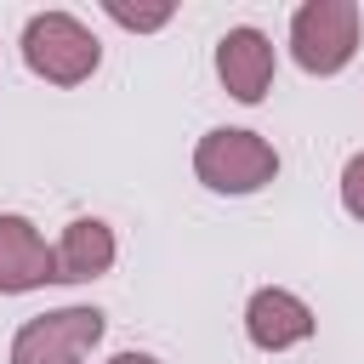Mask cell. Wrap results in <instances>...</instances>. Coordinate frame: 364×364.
<instances>
[{
    "instance_id": "obj_1",
    "label": "cell",
    "mask_w": 364,
    "mask_h": 364,
    "mask_svg": "<svg viewBox=\"0 0 364 364\" xmlns=\"http://www.w3.org/2000/svg\"><path fill=\"white\" fill-rule=\"evenodd\" d=\"M97 57H102L97 34H91L80 17H68V11H40V17H28V28H23V63H28L40 80H51V85H80V80H91Z\"/></svg>"
},
{
    "instance_id": "obj_8",
    "label": "cell",
    "mask_w": 364,
    "mask_h": 364,
    "mask_svg": "<svg viewBox=\"0 0 364 364\" xmlns=\"http://www.w3.org/2000/svg\"><path fill=\"white\" fill-rule=\"evenodd\" d=\"M108 267H114V233H108V222H97V216L68 222L63 239H57V284H85V279H97Z\"/></svg>"
},
{
    "instance_id": "obj_11",
    "label": "cell",
    "mask_w": 364,
    "mask_h": 364,
    "mask_svg": "<svg viewBox=\"0 0 364 364\" xmlns=\"http://www.w3.org/2000/svg\"><path fill=\"white\" fill-rule=\"evenodd\" d=\"M108 364H159V358H148V353H119V358H108Z\"/></svg>"
},
{
    "instance_id": "obj_2",
    "label": "cell",
    "mask_w": 364,
    "mask_h": 364,
    "mask_svg": "<svg viewBox=\"0 0 364 364\" xmlns=\"http://www.w3.org/2000/svg\"><path fill=\"white\" fill-rule=\"evenodd\" d=\"M193 171L205 188L216 193H256L279 176V154L273 142H262L256 131H205L199 148H193Z\"/></svg>"
},
{
    "instance_id": "obj_9",
    "label": "cell",
    "mask_w": 364,
    "mask_h": 364,
    "mask_svg": "<svg viewBox=\"0 0 364 364\" xmlns=\"http://www.w3.org/2000/svg\"><path fill=\"white\" fill-rule=\"evenodd\" d=\"M108 17L119 23V28H165L171 23V6H125V0H108Z\"/></svg>"
},
{
    "instance_id": "obj_3",
    "label": "cell",
    "mask_w": 364,
    "mask_h": 364,
    "mask_svg": "<svg viewBox=\"0 0 364 364\" xmlns=\"http://www.w3.org/2000/svg\"><path fill=\"white\" fill-rule=\"evenodd\" d=\"M290 51L307 74H341L358 51V6L353 0H307L290 17Z\"/></svg>"
},
{
    "instance_id": "obj_4",
    "label": "cell",
    "mask_w": 364,
    "mask_h": 364,
    "mask_svg": "<svg viewBox=\"0 0 364 364\" xmlns=\"http://www.w3.org/2000/svg\"><path fill=\"white\" fill-rule=\"evenodd\" d=\"M97 341H102L97 307H57V313H40L17 330L11 364H85V353Z\"/></svg>"
},
{
    "instance_id": "obj_6",
    "label": "cell",
    "mask_w": 364,
    "mask_h": 364,
    "mask_svg": "<svg viewBox=\"0 0 364 364\" xmlns=\"http://www.w3.org/2000/svg\"><path fill=\"white\" fill-rule=\"evenodd\" d=\"M216 74L239 102H262L273 85V40L262 28H228L216 40Z\"/></svg>"
},
{
    "instance_id": "obj_5",
    "label": "cell",
    "mask_w": 364,
    "mask_h": 364,
    "mask_svg": "<svg viewBox=\"0 0 364 364\" xmlns=\"http://www.w3.org/2000/svg\"><path fill=\"white\" fill-rule=\"evenodd\" d=\"M57 279V250L34 233L28 216H0V296H23Z\"/></svg>"
},
{
    "instance_id": "obj_10",
    "label": "cell",
    "mask_w": 364,
    "mask_h": 364,
    "mask_svg": "<svg viewBox=\"0 0 364 364\" xmlns=\"http://www.w3.org/2000/svg\"><path fill=\"white\" fill-rule=\"evenodd\" d=\"M341 205L364 222V154H353V159H347V171H341Z\"/></svg>"
},
{
    "instance_id": "obj_7",
    "label": "cell",
    "mask_w": 364,
    "mask_h": 364,
    "mask_svg": "<svg viewBox=\"0 0 364 364\" xmlns=\"http://www.w3.org/2000/svg\"><path fill=\"white\" fill-rule=\"evenodd\" d=\"M245 336H250L262 353H284V347H296V341L313 336V307H307L301 296L267 284V290H256L250 307H245Z\"/></svg>"
}]
</instances>
